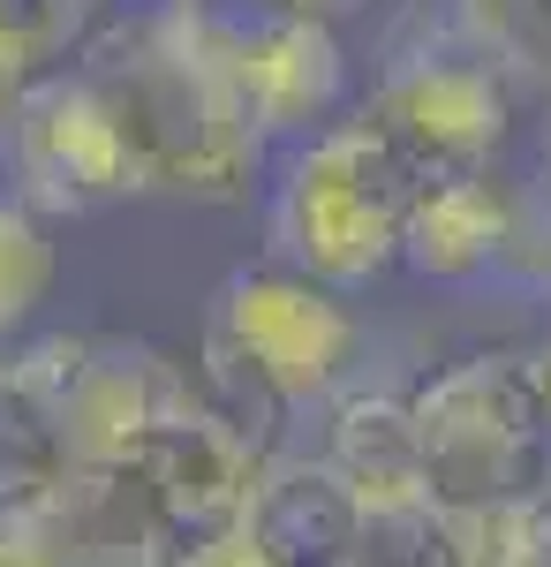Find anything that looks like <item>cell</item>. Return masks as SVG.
I'll use <instances>...</instances> for the list:
<instances>
[{"instance_id":"obj_1","label":"cell","mask_w":551,"mask_h":567,"mask_svg":"<svg viewBox=\"0 0 551 567\" xmlns=\"http://www.w3.org/2000/svg\"><path fill=\"white\" fill-rule=\"evenodd\" d=\"M69 61L106 91L128 152H136L144 197H197V205L250 197L264 136L250 130V114L235 106V91L219 76L205 16L69 45Z\"/></svg>"},{"instance_id":"obj_7","label":"cell","mask_w":551,"mask_h":567,"mask_svg":"<svg viewBox=\"0 0 551 567\" xmlns=\"http://www.w3.org/2000/svg\"><path fill=\"white\" fill-rule=\"evenodd\" d=\"M205 333H219L227 349H242L288 393L295 409H318L333 401L347 363H355V318L340 310V288L310 280L295 265H242L212 288V310H205Z\"/></svg>"},{"instance_id":"obj_13","label":"cell","mask_w":551,"mask_h":567,"mask_svg":"<svg viewBox=\"0 0 551 567\" xmlns=\"http://www.w3.org/2000/svg\"><path fill=\"white\" fill-rule=\"evenodd\" d=\"M69 477V432L53 393L23 371V355H0V523L39 507Z\"/></svg>"},{"instance_id":"obj_14","label":"cell","mask_w":551,"mask_h":567,"mask_svg":"<svg viewBox=\"0 0 551 567\" xmlns=\"http://www.w3.org/2000/svg\"><path fill=\"white\" fill-rule=\"evenodd\" d=\"M189 371H197V393H205V409H212L219 424H227V432L250 446L257 462H280V454H288V424H295L302 409H295V401H288L280 386H272V379H264V371H257L242 349H227L219 333H205Z\"/></svg>"},{"instance_id":"obj_19","label":"cell","mask_w":551,"mask_h":567,"mask_svg":"<svg viewBox=\"0 0 551 567\" xmlns=\"http://www.w3.org/2000/svg\"><path fill=\"white\" fill-rule=\"evenodd\" d=\"M0 23L31 45L39 61H53V45H61V0H0Z\"/></svg>"},{"instance_id":"obj_21","label":"cell","mask_w":551,"mask_h":567,"mask_svg":"<svg viewBox=\"0 0 551 567\" xmlns=\"http://www.w3.org/2000/svg\"><path fill=\"white\" fill-rule=\"evenodd\" d=\"M181 567H264V560L250 553V537H242V529H227V537H212V545H197Z\"/></svg>"},{"instance_id":"obj_15","label":"cell","mask_w":551,"mask_h":567,"mask_svg":"<svg viewBox=\"0 0 551 567\" xmlns=\"http://www.w3.org/2000/svg\"><path fill=\"white\" fill-rule=\"evenodd\" d=\"M45 288H53V243H45L39 213L0 197V341L45 303Z\"/></svg>"},{"instance_id":"obj_8","label":"cell","mask_w":551,"mask_h":567,"mask_svg":"<svg viewBox=\"0 0 551 567\" xmlns=\"http://www.w3.org/2000/svg\"><path fill=\"white\" fill-rule=\"evenodd\" d=\"M205 45L264 144L333 130L340 99H347V53H340L325 16H288V8L212 16L205 8Z\"/></svg>"},{"instance_id":"obj_12","label":"cell","mask_w":551,"mask_h":567,"mask_svg":"<svg viewBox=\"0 0 551 567\" xmlns=\"http://www.w3.org/2000/svg\"><path fill=\"white\" fill-rule=\"evenodd\" d=\"M513 243V205L491 189V175H454L424 182L408 235H401V265L416 280H476L507 258Z\"/></svg>"},{"instance_id":"obj_16","label":"cell","mask_w":551,"mask_h":567,"mask_svg":"<svg viewBox=\"0 0 551 567\" xmlns=\"http://www.w3.org/2000/svg\"><path fill=\"white\" fill-rule=\"evenodd\" d=\"M363 567H468V553H461V537H454L446 507H416V515L371 523Z\"/></svg>"},{"instance_id":"obj_23","label":"cell","mask_w":551,"mask_h":567,"mask_svg":"<svg viewBox=\"0 0 551 567\" xmlns=\"http://www.w3.org/2000/svg\"><path fill=\"white\" fill-rule=\"evenodd\" d=\"M257 8H288V16H325V8H340V0H257Z\"/></svg>"},{"instance_id":"obj_17","label":"cell","mask_w":551,"mask_h":567,"mask_svg":"<svg viewBox=\"0 0 551 567\" xmlns=\"http://www.w3.org/2000/svg\"><path fill=\"white\" fill-rule=\"evenodd\" d=\"M205 16V0H61V45L122 39V31H152V23H189Z\"/></svg>"},{"instance_id":"obj_18","label":"cell","mask_w":551,"mask_h":567,"mask_svg":"<svg viewBox=\"0 0 551 567\" xmlns=\"http://www.w3.org/2000/svg\"><path fill=\"white\" fill-rule=\"evenodd\" d=\"M468 16L507 45L513 69H551V0H468Z\"/></svg>"},{"instance_id":"obj_22","label":"cell","mask_w":551,"mask_h":567,"mask_svg":"<svg viewBox=\"0 0 551 567\" xmlns=\"http://www.w3.org/2000/svg\"><path fill=\"white\" fill-rule=\"evenodd\" d=\"M513 567H551V499L537 507V529H529V545H521V560Z\"/></svg>"},{"instance_id":"obj_20","label":"cell","mask_w":551,"mask_h":567,"mask_svg":"<svg viewBox=\"0 0 551 567\" xmlns=\"http://www.w3.org/2000/svg\"><path fill=\"white\" fill-rule=\"evenodd\" d=\"M39 69H45V61L15 39L8 23H0V136H8V114H15V99H23V84H31Z\"/></svg>"},{"instance_id":"obj_10","label":"cell","mask_w":551,"mask_h":567,"mask_svg":"<svg viewBox=\"0 0 551 567\" xmlns=\"http://www.w3.org/2000/svg\"><path fill=\"white\" fill-rule=\"evenodd\" d=\"M242 537L264 567H363L371 515L325 454H280L242 507Z\"/></svg>"},{"instance_id":"obj_4","label":"cell","mask_w":551,"mask_h":567,"mask_svg":"<svg viewBox=\"0 0 551 567\" xmlns=\"http://www.w3.org/2000/svg\"><path fill=\"white\" fill-rule=\"evenodd\" d=\"M416 424L438 507L551 499V401L537 355L476 349L430 371L416 386Z\"/></svg>"},{"instance_id":"obj_5","label":"cell","mask_w":551,"mask_h":567,"mask_svg":"<svg viewBox=\"0 0 551 567\" xmlns=\"http://www.w3.org/2000/svg\"><path fill=\"white\" fill-rule=\"evenodd\" d=\"M15 355L53 393L69 462H136L174 416L205 401L189 355H167L159 341H128V333H45Z\"/></svg>"},{"instance_id":"obj_2","label":"cell","mask_w":551,"mask_h":567,"mask_svg":"<svg viewBox=\"0 0 551 567\" xmlns=\"http://www.w3.org/2000/svg\"><path fill=\"white\" fill-rule=\"evenodd\" d=\"M363 122H378L424 182L491 175V159L513 130L507 45L468 16V0L416 8L385 45V69L363 99Z\"/></svg>"},{"instance_id":"obj_6","label":"cell","mask_w":551,"mask_h":567,"mask_svg":"<svg viewBox=\"0 0 551 567\" xmlns=\"http://www.w3.org/2000/svg\"><path fill=\"white\" fill-rule=\"evenodd\" d=\"M0 159H8V182H15V205L53 219H84L122 205V197H144V175H136L122 122L76 61H53L23 84L15 114H8V136H0Z\"/></svg>"},{"instance_id":"obj_3","label":"cell","mask_w":551,"mask_h":567,"mask_svg":"<svg viewBox=\"0 0 551 567\" xmlns=\"http://www.w3.org/2000/svg\"><path fill=\"white\" fill-rule=\"evenodd\" d=\"M424 197V175L401 159L378 122H333L302 136L288 175L272 189V258L325 280L371 288L385 265H401V235Z\"/></svg>"},{"instance_id":"obj_9","label":"cell","mask_w":551,"mask_h":567,"mask_svg":"<svg viewBox=\"0 0 551 567\" xmlns=\"http://www.w3.org/2000/svg\"><path fill=\"white\" fill-rule=\"evenodd\" d=\"M128 470H144V484H152V499H159V515H167L181 560H189L197 545L227 537V529H242V507H250L257 477H264V462L219 424L205 401H197L189 416H174Z\"/></svg>"},{"instance_id":"obj_24","label":"cell","mask_w":551,"mask_h":567,"mask_svg":"<svg viewBox=\"0 0 551 567\" xmlns=\"http://www.w3.org/2000/svg\"><path fill=\"white\" fill-rule=\"evenodd\" d=\"M537 371H544V401H551V333H544V349H537Z\"/></svg>"},{"instance_id":"obj_11","label":"cell","mask_w":551,"mask_h":567,"mask_svg":"<svg viewBox=\"0 0 551 567\" xmlns=\"http://www.w3.org/2000/svg\"><path fill=\"white\" fill-rule=\"evenodd\" d=\"M325 462L340 484L363 499L371 523L438 507L430 499V462H424V424H416V393H333V424H325Z\"/></svg>"}]
</instances>
